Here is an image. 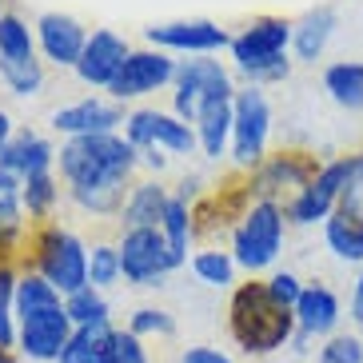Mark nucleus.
I'll return each instance as SVG.
<instances>
[{"mask_svg":"<svg viewBox=\"0 0 363 363\" xmlns=\"http://www.w3.org/2000/svg\"><path fill=\"white\" fill-rule=\"evenodd\" d=\"M60 176L68 184V196L88 216H120L132 192V172L140 164V152L128 144L124 132L108 136H76L65 140L56 152Z\"/></svg>","mask_w":363,"mask_h":363,"instance_id":"f257e3e1","label":"nucleus"},{"mask_svg":"<svg viewBox=\"0 0 363 363\" xmlns=\"http://www.w3.org/2000/svg\"><path fill=\"white\" fill-rule=\"evenodd\" d=\"M228 331L244 355H276L296 340V311L276 303L264 279L247 276L228 299Z\"/></svg>","mask_w":363,"mask_h":363,"instance_id":"f03ea898","label":"nucleus"},{"mask_svg":"<svg viewBox=\"0 0 363 363\" xmlns=\"http://www.w3.org/2000/svg\"><path fill=\"white\" fill-rule=\"evenodd\" d=\"M288 48H291V21H284V16H256L244 33L232 36L228 52H232L235 72L247 76V84L264 88L291 76Z\"/></svg>","mask_w":363,"mask_h":363,"instance_id":"7ed1b4c3","label":"nucleus"},{"mask_svg":"<svg viewBox=\"0 0 363 363\" xmlns=\"http://www.w3.org/2000/svg\"><path fill=\"white\" fill-rule=\"evenodd\" d=\"M24 267L44 276L60 296L88 288V244L60 224H36L24 244Z\"/></svg>","mask_w":363,"mask_h":363,"instance_id":"20e7f679","label":"nucleus"},{"mask_svg":"<svg viewBox=\"0 0 363 363\" xmlns=\"http://www.w3.org/2000/svg\"><path fill=\"white\" fill-rule=\"evenodd\" d=\"M284 235H288V212L276 200H252L240 224L232 228V252L235 267L247 276H259L279 259L284 252Z\"/></svg>","mask_w":363,"mask_h":363,"instance_id":"39448f33","label":"nucleus"},{"mask_svg":"<svg viewBox=\"0 0 363 363\" xmlns=\"http://www.w3.org/2000/svg\"><path fill=\"white\" fill-rule=\"evenodd\" d=\"M267 136H272V104H267V92L256 84L235 88L232 100V156L235 168L256 172L267 156Z\"/></svg>","mask_w":363,"mask_h":363,"instance_id":"423d86ee","label":"nucleus"},{"mask_svg":"<svg viewBox=\"0 0 363 363\" xmlns=\"http://www.w3.org/2000/svg\"><path fill=\"white\" fill-rule=\"evenodd\" d=\"M172 88H176V92H172V112H176L184 124H196V116H200L212 100H232L235 96L232 72H228L220 60H212V56H188V60H180Z\"/></svg>","mask_w":363,"mask_h":363,"instance_id":"0eeeda50","label":"nucleus"},{"mask_svg":"<svg viewBox=\"0 0 363 363\" xmlns=\"http://www.w3.org/2000/svg\"><path fill=\"white\" fill-rule=\"evenodd\" d=\"M323 160H315L311 152L303 148H279V152H267L264 164L256 172H247V192L252 200H276V203H288L291 196H299L315 180Z\"/></svg>","mask_w":363,"mask_h":363,"instance_id":"6e6552de","label":"nucleus"},{"mask_svg":"<svg viewBox=\"0 0 363 363\" xmlns=\"http://www.w3.org/2000/svg\"><path fill=\"white\" fill-rule=\"evenodd\" d=\"M124 136L136 152H172V156H192L200 152L196 128L184 124L176 112H160V108H136L124 120Z\"/></svg>","mask_w":363,"mask_h":363,"instance_id":"1a4fd4ad","label":"nucleus"},{"mask_svg":"<svg viewBox=\"0 0 363 363\" xmlns=\"http://www.w3.org/2000/svg\"><path fill=\"white\" fill-rule=\"evenodd\" d=\"M120 276L132 288H160L164 276L176 272L172 267V252L160 228H132L120 235Z\"/></svg>","mask_w":363,"mask_h":363,"instance_id":"9d476101","label":"nucleus"},{"mask_svg":"<svg viewBox=\"0 0 363 363\" xmlns=\"http://www.w3.org/2000/svg\"><path fill=\"white\" fill-rule=\"evenodd\" d=\"M343 176H347V160H323L315 180L303 188L299 196H291L284 203L288 212V224L296 228H315V224H328V216L340 212V188H343Z\"/></svg>","mask_w":363,"mask_h":363,"instance_id":"9b49d317","label":"nucleus"},{"mask_svg":"<svg viewBox=\"0 0 363 363\" xmlns=\"http://www.w3.org/2000/svg\"><path fill=\"white\" fill-rule=\"evenodd\" d=\"M176 68H180V60H172V52H164V48H132L128 65L120 68V76L112 80V100H140L148 96V92H160L164 84H172L176 80Z\"/></svg>","mask_w":363,"mask_h":363,"instance_id":"f8f14e48","label":"nucleus"},{"mask_svg":"<svg viewBox=\"0 0 363 363\" xmlns=\"http://www.w3.org/2000/svg\"><path fill=\"white\" fill-rule=\"evenodd\" d=\"M124 104L120 100H104V96H84L76 104H65L52 112V128L65 140L76 136H108V132H124Z\"/></svg>","mask_w":363,"mask_h":363,"instance_id":"ddd939ff","label":"nucleus"},{"mask_svg":"<svg viewBox=\"0 0 363 363\" xmlns=\"http://www.w3.org/2000/svg\"><path fill=\"white\" fill-rule=\"evenodd\" d=\"M72 320H68L65 308H52V311H40L33 320H21L16 323V355L33 363H56L60 352L68 347L72 340Z\"/></svg>","mask_w":363,"mask_h":363,"instance_id":"4468645a","label":"nucleus"},{"mask_svg":"<svg viewBox=\"0 0 363 363\" xmlns=\"http://www.w3.org/2000/svg\"><path fill=\"white\" fill-rule=\"evenodd\" d=\"M152 48L164 52H188V56H212L220 48H232V36L212 21H168L144 28Z\"/></svg>","mask_w":363,"mask_h":363,"instance_id":"2eb2a0df","label":"nucleus"},{"mask_svg":"<svg viewBox=\"0 0 363 363\" xmlns=\"http://www.w3.org/2000/svg\"><path fill=\"white\" fill-rule=\"evenodd\" d=\"M128 40L120 33H112V28H92L88 33V44H84V56H80V65L72 68L76 76H80V84L88 88H112V80L120 76V68L128 65Z\"/></svg>","mask_w":363,"mask_h":363,"instance_id":"dca6fc26","label":"nucleus"},{"mask_svg":"<svg viewBox=\"0 0 363 363\" xmlns=\"http://www.w3.org/2000/svg\"><path fill=\"white\" fill-rule=\"evenodd\" d=\"M33 28H36V48H40V56L48 65H56V68L80 65L84 44H88V28L76 16H68V12H44Z\"/></svg>","mask_w":363,"mask_h":363,"instance_id":"f3484780","label":"nucleus"},{"mask_svg":"<svg viewBox=\"0 0 363 363\" xmlns=\"http://www.w3.org/2000/svg\"><path fill=\"white\" fill-rule=\"evenodd\" d=\"M343 323V299L320 284V279H311L303 284V296L296 303V331L299 335H308V340H331Z\"/></svg>","mask_w":363,"mask_h":363,"instance_id":"a211bd4d","label":"nucleus"},{"mask_svg":"<svg viewBox=\"0 0 363 363\" xmlns=\"http://www.w3.org/2000/svg\"><path fill=\"white\" fill-rule=\"evenodd\" d=\"M52 164H56V148L28 128L16 132V136L9 140V148L0 152V172H12L16 180L44 176V172H52Z\"/></svg>","mask_w":363,"mask_h":363,"instance_id":"6ab92c4d","label":"nucleus"},{"mask_svg":"<svg viewBox=\"0 0 363 363\" xmlns=\"http://www.w3.org/2000/svg\"><path fill=\"white\" fill-rule=\"evenodd\" d=\"M168 203H172V188H164L156 176L152 180H136L128 200H124L120 224H124V232H132V228H160L164 216H168Z\"/></svg>","mask_w":363,"mask_h":363,"instance_id":"aec40b11","label":"nucleus"},{"mask_svg":"<svg viewBox=\"0 0 363 363\" xmlns=\"http://www.w3.org/2000/svg\"><path fill=\"white\" fill-rule=\"evenodd\" d=\"M335 24H340L335 9H311V12H303V16L291 24V52H296V60L315 65V60L323 56V48H328L331 33H335Z\"/></svg>","mask_w":363,"mask_h":363,"instance_id":"412c9836","label":"nucleus"},{"mask_svg":"<svg viewBox=\"0 0 363 363\" xmlns=\"http://www.w3.org/2000/svg\"><path fill=\"white\" fill-rule=\"evenodd\" d=\"M232 100H212L192 124L196 140H200V152L208 160H224L232 152Z\"/></svg>","mask_w":363,"mask_h":363,"instance_id":"4be33fe9","label":"nucleus"},{"mask_svg":"<svg viewBox=\"0 0 363 363\" xmlns=\"http://www.w3.org/2000/svg\"><path fill=\"white\" fill-rule=\"evenodd\" d=\"M323 92L331 96V104L359 112L363 108V60H335L323 68Z\"/></svg>","mask_w":363,"mask_h":363,"instance_id":"5701e85b","label":"nucleus"},{"mask_svg":"<svg viewBox=\"0 0 363 363\" xmlns=\"http://www.w3.org/2000/svg\"><path fill=\"white\" fill-rule=\"evenodd\" d=\"M52 308H65V296H60L44 276H36L33 267H24L21 284H16V323L33 320L40 311H52Z\"/></svg>","mask_w":363,"mask_h":363,"instance_id":"b1692460","label":"nucleus"},{"mask_svg":"<svg viewBox=\"0 0 363 363\" xmlns=\"http://www.w3.org/2000/svg\"><path fill=\"white\" fill-rule=\"evenodd\" d=\"M164 240H168V252H172V267H184L188 264V244L196 240V220H192V203L180 200L172 192V203H168V216L160 224Z\"/></svg>","mask_w":363,"mask_h":363,"instance_id":"393cba45","label":"nucleus"},{"mask_svg":"<svg viewBox=\"0 0 363 363\" xmlns=\"http://www.w3.org/2000/svg\"><path fill=\"white\" fill-rule=\"evenodd\" d=\"M323 244L335 259L343 264H363V224L347 220L343 212L328 216V224H323Z\"/></svg>","mask_w":363,"mask_h":363,"instance_id":"a878e982","label":"nucleus"},{"mask_svg":"<svg viewBox=\"0 0 363 363\" xmlns=\"http://www.w3.org/2000/svg\"><path fill=\"white\" fill-rule=\"evenodd\" d=\"M235 256L232 252H224V247H203V252H196L192 256V276L200 279L203 288H235Z\"/></svg>","mask_w":363,"mask_h":363,"instance_id":"bb28decb","label":"nucleus"},{"mask_svg":"<svg viewBox=\"0 0 363 363\" xmlns=\"http://www.w3.org/2000/svg\"><path fill=\"white\" fill-rule=\"evenodd\" d=\"M65 311L72 328H100V323H112V308H108V299L100 288H80L72 296H65Z\"/></svg>","mask_w":363,"mask_h":363,"instance_id":"cd10ccee","label":"nucleus"},{"mask_svg":"<svg viewBox=\"0 0 363 363\" xmlns=\"http://www.w3.org/2000/svg\"><path fill=\"white\" fill-rule=\"evenodd\" d=\"M36 56V28L24 16L0 12V60H33Z\"/></svg>","mask_w":363,"mask_h":363,"instance_id":"c85d7f7f","label":"nucleus"},{"mask_svg":"<svg viewBox=\"0 0 363 363\" xmlns=\"http://www.w3.org/2000/svg\"><path fill=\"white\" fill-rule=\"evenodd\" d=\"M16 284H21V267L0 264V347L16 352Z\"/></svg>","mask_w":363,"mask_h":363,"instance_id":"c756f323","label":"nucleus"},{"mask_svg":"<svg viewBox=\"0 0 363 363\" xmlns=\"http://www.w3.org/2000/svg\"><path fill=\"white\" fill-rule=\"evenodd\" d=\"M0 80L12 96H40L44 88V60H0Z\"/></svg>","mask_w":363,"mask_h":363,"instance_id":"7c9ffc66","label":"nucleus"},{"mask_svg":"<svg viewBox=\"0 0 363 363\" xmlns=\"http://www.w3.org/2000/svg\"><path fill=\"white\" fill-rule=\"evenodd\" d=\"M56 200H60V184H56L52 172L24 180L21 203H24V212H28V220H40V224H44V220H48V212L56 208Z\"/></svg>","mask_w":363,"mask_h":363,"instance_id":"2f4dec72","label":"nucleus"},{"mask_svg":"<svg viewBox=\"0 0 363 363\" xmlns=\"http://www.w3.org/2000/svg\"><path fill=\"white\" fill-rule=\"evenodd\" d=\"M112 331H116L112 323H100V328H76L72 340H68V347L60 352L56 363H100V347L108 343Z\"/></svg>","mask_w":363,"mask_h":363,"instance_id":"473e14b6","label":"nucleus"},{"mask_svg":"<svg viewBox=\"0 0 363 363\" xmlns=\"http://www.w3.org/2000/svg\"><path fill=\"white\" fill-rule=\"evenodd\" d=\"M347 160V176H343V188H340V212L355 224H363V148L343 156Z\"/></svg>","mask_w":363,"mask_h":363,"instance_id":"72a5a7b5","label":"nucleus"},{"mask_svg":"<svg viewBox=\"0 0 363 363\" xmlns=\"http://www.w3.org/2000/svg\"><path fill=\"white\" fill-rule=\"evenodd\" d=\"M116 279H124L120 276V247L116 244L88 247V284L108 291V288H116Z\"/></svg>","mask_w":363,"mask_h":363,"instance_id":"f704fd0d","label":"nucleus"},{"mask_svg":"<svg viewBox=\"0 0 363 363\" xmlns=\"http://www.w3.org/2000/svg\"><path fill=\"white\" fill-rule=\"evenodd\" d=\"M100 363H152V359H148V347H144V340H140L136 331L116 328L108 335V343L100 347Z\"/></svg>","mask_w":363,"mask_h":363,"instance_id":"c9c22d12","label":"nucleus"},{"mask_svg":"<svg viewBox=\"0 0 363 363\" xmlns=\"http://www.w3.org/2000/svg\"><path fill=\"white\" fill-rule=\"evenodd\" d=\"M315 363H363V335H355V331H335L331 340L320 343Z\"/></svg>","mask_w":363,"mask_h":363,"instance_id":"e433bc0d","label":"nucleus"},{"mask_svg":"<svg viewBox=\"0 0 363 363\" xmlns=\"http://www.w3.org/2000/svg\"><path fill=\"white\" fill-rule=\"evenodd\" d=\"M128 331H136L140 340H148V335H176V320H172V311L164 308H136L128 315Z\"/></svg>","mask_w":363,"mask_h":363,"instance_id":"4c0bfd02","label":"nucleus"},{"mask_svg":"<svg viewBox=\"0 0 363 363\" xmlns=\"http://www.w3.org/2000/svg\"><path fill=\"white\" fill-rule=\"evenodd\" d=\"M267 291H272V299L276 303H284V308L296 311L299 296H303V279L296 276V272H288V267H279V272H272V276H264Z\"/></svg>","mask_w":363,"mask_h":363,"instance_id":"58836bf2","label":"nucleus"},{"mask_svg":"<svg viewBox=\"0 0 363 363\" xmlns=\"http://www.w3.org/2000/svg\"><path fill=\"white\" fill-rule=\"evenodd\" d=\"M180 363H232V355L220 352V347H188L180 355Z\"/></svg>","mask_w":363,"mask_h":363,"instance_id":"ea45409f","label":"nucleus"},{"mask_svg":"<svg viewBox=\"0 0 363 363\" xmlns=\"http://www.w3.org/2000/svg\"><path fill=\"white\" fill-rule=\"evenodd\" d=\"M347 311H352V323L363 328V272H359V279H355V288H352V303H347Z\"/></svg>","mask_w":363,"mask_h":363,"instance_id":"a19ab883","label":"nucleus"},{"mask_svg":"<svg viewBox=\"0 0 363 363\" xmlns=\"http://www.w3.org/2000/svg\"><path fill=\"white\" fill-rule=\"evenodd\" d=\"M16 136V128H12V116L9 112H4V108H0V152L9 148V140Z\"/></svg>","mask_w":363,"mask_h":363,"instance_id":"79ce46f5","label":"nucleus"}]
</instances>
